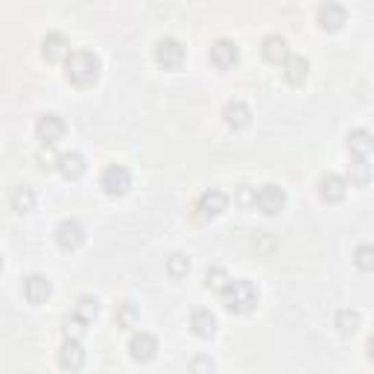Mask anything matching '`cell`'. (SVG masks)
Listing matches in <instances>:
<instances>
[{
    "label": "cell",
    "mask_w": 374,
    "mask_h": 374,
    "mask_svg": "<svg viewBox=\"0 0 374 374\" xmlns=\"http://www.w3.org/2000/svg\"><path fill=\"white\" fill-rule=\"evenodd\" d=\"M100 71H103V62L91 50H73L68 56V62H64V76H68V82L79 85V88H91L97 79H100Z\"/></svg>",
    "instance_id": "1"
},
{
    "label": "cell",
    "mask_w": 374,
    "mask_h": 374,
    "mask_svg": "<svg viewBox=\"0 0 374 374\" xmlns=\"http://www.w3.org/2000/svg\"><path fill=\"white\" fill-rule=\"evenodd\" d=\"M223 304H225V310L228 313H234V316H246L251 313L258 307V287L251 281H231L225 292H223Z\"/></svg>",
    "instance_id": "2"
},
{
    "label": "cell",
    "mask_w": 374,
    "mask_h": 374,
    "mask_svg": "<svg viewBox=\"0 0 374 374\" xmlns=\"http://www.w3.org/2000/svg\"><path fill=\"white\" fill-rule=\"evenodd\" d=\"M152 56H155L158 68H164V71H179L182 64H184L187 50H184V44H182L179 38L164 36V38L155 41V47H152Z\"/></svg>",
    "instance_id": "3"
},
{
    "label": "cell",
    "mask_w": 374,
    "mask_h": 374,
    "mask_svg": "<svg viewBox=\"0 0 374 374\" xmlns=\"http://www.w3.org/2000/svg\"><path fill=\"white\" fill-rule=\"evenodd\" d=\"M225 208H228V196L223 190H216V187H211V190H205L199 199H196V219H199V223L216 219L225 214Z\"/></svg>",
    "instance_id": "4"
},
{
    "label": "cell",
    "mask_w": 374,
    "mask_h": 374,
    "mask_svg": "<svg viewBox=\"0 0 374 374\" xmlns=\"http://www.w3.org/2000/svg\"><path fill=\"white\" fill-rule=\"evenodd\" d=\"M100 187L108 196H123L132 187V173L123 167V164H108L100 175Z\"/></svg>",
    "instance_id": "5"
},
{
    "label": "cell",
    "mask_w": 374,
    "mask_h": 374,
    "mask_svg": "<svg viewBox=\"0 0 374 374\" xmlns=\"http://www.w3.org/2000/svg\"><path fill=\"white\" fill-rule=\"evenodd\" d=\"M287 208V193L278 184H263L258 190V211L266 216H278Z\"/></svg>",
    "instance_id": "6"
},
{
    "label": "cell",
    "mask_w": 374,
    "mask_h": 374,
    "mask_svg": "<svg viewBox=\"0 0 374 374\" xmlns=\"http://www.w3.org/2000/svg\"><path fill=\"white\" fill-rule=\"evenodd\" d=\"M64 132H68V126H64V120L59 114H41L38 123H36V135L44 147H53L59 144V140L64 138Z\"/></svg>",
    "instance_id": "7"
},
{
    "label": "cell",
    "mask_w": 374,
    "mask_h": 374,
    "mask_svg": "<svg viewBox=\"0 0 374 374\" xmlns=\"http://www.w3.org/2000/svg\"><path fill=\"white\" fill-rule=\"evenodd\" d=\"M240 62V47L231 38H216L211 44V64L219 71H231Z\"/></svg>",
    "instance_id": "8"
},
{
    "label": "cell",
    "mask_w": 374,
    "mask_h": 374,
    "mask_svg": "<svg viewBox=\"0 0 374 374\" xmlns=\"http://www.w3.org/2000/svg\"><path fill=\"white\" fill-rule=\"evenodd\" d=\"M71 41H68V36L64 32H47L44 36V41H41V56L47 59V62H68V56H71Z\"/></svg>",
    "instance_id": "9"
},
{
    "label": "cell",
    "mask_w": 374,
    "mask_h": 374,
    "mask_svg": "<svg viewBox=\"0 0 374 374\" xmlns=\"http://www.w3.org/2000/svg\"><path fill=\"white\" fill-rule=\"evenodd\" d=\"M158 354V339L147 334V331H140V334H132L129 339V357L135 360V362H149V360H155Z\"/></svg>",
    "instance_id": "10"
},
{
    "label": "cell",
    "mask_w": 374,
    "mask_h": 374,
    "mask_svg": "<svg viewBox=\"0 0 374 374\" xmlns=\"http://www.w3.org/2000/svg\"><path fill=\"white\" fill-rule=\"evenodd\" d=\"M316 21H319V27H322L325 32H339V29H342V24L348 21V12H345L342 3H334V0H327V3L319 6Z\"/></svg>",
    "instance_id": "11"
},
{
    "label": "cell",
    "mask_w": 374,
    "mask_h": 374,
    "mask_svg": "<svg viewBox=\"0 0 374 374\" xmlns=\"http://www.w3.org/2000/svg\"><path fill=\"white\" fill-rule=\"evenodd\" d=\"M56 243L64 249V251H73L85 243V228L76 223V219H62L59 228H56Z\"/></svg>",
    "instance_id": "12"
},
{
    "label": "cell",
    "mask_w": 374,
    "mask_h": 374,
    "mask_svg": "<svg viewBox=\"0 0 374 374\" xmlns=\"http://www.w3.org/2000/svg\"><path fill=\"white\" fill-rule=\"evenodd\" d=\"M53 295V284L44 275H27L24 278V299L29 304H44Z\"/></svg>",
    "instance_id": "13"
},
{
    "label": "cell",
    "mask_w": 374,
    "mask_h": 374,
    "mask_svg": "<svg viewBox=\"0 0 374 374\" xmlns=\"http://www.w3.org/2000/svg\"><path fill=\"white\" fill-rule=\"evenodd\" d=\"M223 120H225L228 129L240 132V129H246L251 123V108L243 100H228L225 108H223Z\"/></svg>",
    "instance_id": "14"
},
{
    "label": "cell",
    "mask_w": 374,
    "mask_h": 374,
    "mask_svg": "<svg viewBox=\"0 0 374 374\" xmlns=\"http://www.w3.org/2000/svg\"><path fill=\"white\" fill-rule=\"evenodd\" d=\"M348 193V182L342 179V175L336 173H327L319 179V196H322L325 202H342Z\"/></svg>",
    "instance_id": "15"
},
{
    "label": "cell",
    "mask_w": 374,
    "mask_h": 374,
    "mask_svg": "<svg viewBox=\"0 0 374 374\" xmlns=\"http://www.w3.org/2000/svg\"><path fill=\"white\" fill-rule=\"evenodd\" d=\"M59 366L64 371H79L85 366V348L79 339H64V345L59 351Z\"/></svg>",
    "instance_id": "16"
},
{
    "label": "cell",
    "mask_w": 374,
    "mask_h": 374,
    "mask_svg": "<svg viewBox=\"0 0 374 374\" xmlns=\"http://www.w3.org/2000/svg\"><path fill=\"white\" fill-rule=\"evenodd\" d=\"M260 53H263V59L272 62V64H284L290 59V47H287V38L284 36H266L260 41Z\"/></svg>",
    "instance_id": "17"
},
{
    "label": "cell",
    "mask_w": 374,
    "mask_h": 374,
    "mask_svg": "<svg viewBox=\"0 0 374 374\" xmlns=\"http://www.w3.org/2000/svg\"><path fill=\"white\" fill-rule=\"evenodd\" d=\"M281 73H284V79H287L290 85H304L307 76H310V62H307L304 56L290 53V59L281 64Z\"/></svg>",
    "instance_id": "18"
},
{
    "label": "cell",
    "mask_w": 374,
    "mask_h": 374,
    "mask_svg": "<svg viewBox=\"0 0 374 374\" xmlns=\"http://www.w3.org/2000/svg\"><path fill=\"white\" fill-rule=\"evenodd\" d=\"M374 149V135L369 129H351L348 132V152L354 158H369Z\"/></svg>",
    "instance_id": "19"
},
{
    "label": "cell",
    "mask_w": 374,
    "mask_h": 374,
    "mask_svg": "<svg viewBox=\"0 0 374 374\" xmlns=\"http://www.w3.org/2000/svg\"><path fill=\"white\" fill-rule=\"evenodd\" d=\"M56 170L68 182H73V179H79V175L85 173V158L79 155V152H62V155L56 158Z\"/></svg>",
    "instance_id": "20"
},
{
    "label": "cell",
    "mask_w": 374,
    "mask_h": 374,
    "mask_svg": "<svg viewBox=\"0 0 374 374\" xmlns=\"http://www.w3.org/2000/svg\"><path fill=\"white\" fill-rule=\"evenodd\" d=\"M190 327L196 336L211 339L216 334V316L211 310H205V307H199V310H193V316H190Z\"/></svg>",
    "instance_id": "21"
},
{
    "label": "cell",
    "mask_w": 374,
    "mask_h": 374,
    "mask_svg": "<svg viewBox=\"0 0 374 374\" xmlns=\"http://www.w3.org/2000/svg\"><path fill=\"white\" fill-rule=\"evenodd\" d=\"M9 202H12V211H18V214H29L32 208H36V193H32V187L18 184L15 190H12V196H9Z\"/></svg>",
    "instance_id": "22"
},
{
    "label": "cell",
    "mask_w": 374,
    "mask_h": 374,
    "mask_svg": "<svg viewBox=\"0 0 374 374\" xmlns=\"http://www.w3.org/2000/svg\"><path fill=\"white\" fill-rule=\"evenodd\" d=\"M360 322H362V316L354 310V307H342V310L336 313V327H339V334H357L360 331Z\"/></svg>",
    "instance_id": "23"
},
{
    "label": "cell",
    "mask_w": 374,
    "mask_h": 374,
    "mask_svg": "<svg viewBox=\"0 0 374 374\" xmlns=\"http://www.w3.org/2000/svg\"><path fill=\"white\" fill-rule=\"evenodd\" d=\"M348 179L351 184H357V187H366L371 182V164L369 158H354L348 164Z\"/></svg>",
    "instance_id": "24"
},
{
    "label": "cell",
    "mask_w": 374,
    "mask_h": 374,
    "mask_svg": "<svg viewBox=\"0 0 374 374\" xmlns=\"http://www.w3.org/2000/svg\"><path fill=\"white\" fill-rule=\"evenodd\" d=\"M114 319H117V325H120V327H135V325H138V319H140L138 304H135V301H120V304H117Z\"/></svg>",
    "instance_id": "25"
},
{
    "label": "cell",
    "mask_w": 374,
    "mask_h": 374,
    "mask_svg": "<svg viewBox=\"0 0 374 374\" xmlns=\"http://www.w3.org/2000/svg\"><path fill=\"white\" fill-rule=\"evenodd\" d=\"M97 313H100V304H97V299H88V295H82V299L76 301V307H73V316L82 319L85 325H91L97 319Z\"/></svg>",
    "instance_id": "26"
},
{
    "label": "cell",
    "mask_w": 374,
    "mask_h": 374,
    "mask_svg": "<svg viewBox=\"0 0 374 374\" xmlns=\"http://www.w3.org/2000/svg\"><path fill=\"white\" fill-rule=\"evenodd\" d=\"M205 284H208V290H214V292L223 295L225 287L231 284V278H228V272L223 266H211V269H208V275H205Z\"/></svg>",
    "instance_id": "27"
},
{
    "label": "cell",
    "mask_w": 374,
    "mask_h": 374,
    "mask_svg": "<svg viewBox=\"0 0 374 374\" xmlns=\"http://www.w3.org/2000/svg\"><path fill=\"white\" fill-rule=\"evenodd\" d=\"M354 266L362 272H371L374 269V246L371 243H360L354 249Z\"/></svg>",
    "instance_id": "28"
},
{
    "label": "cell",
    "mask_w": 374,
    "mask_h": 374,
    "mask_svg": "<svg viewBox=\"0 0 374 374\" xmlns=\"http://www.w3.org/2000/svg\"><path fill=\"white\" fill-rule=\"evenodd\" d=\"M167 272L173 275V278H184V275L190 272V258L182 255V251H175V255L167 258Z\"/></svg>",
    "instance_id": "29"
},
{
    "label": "cell",
    "mask_w": 374,
    "mask_h": 374,
    "mask_svg": "<svg viewBox=\"0 0 374 374\" xmlns=\"http://www.w3.org/2000/svg\"><path fill=\"white\" fill-rule=\"evenodd\" d=\"M234 202L240 208H258V190L255 187H249V184H240L237 193H234Z\"/></svg>",
    "instance_id": "30"
},
{
    "label": "cell",
    "mask_w": 374,
    "mask_h": 374,
    "mask_svg": "<svg viewBox=\"0 0 374 374\" xmlns=\"http://www.w3.org/2000/svg\"><path fill=\"white\" fill-rule=\"evenodd\" d=\"M190 374H214V360L205 354H196L190 360Z\"/></svg>",
    "instance_id": "31"
},
{
    "label": "cell",
    "mask_w": 374,
    "mask_h": 374,
    "mask_svg": "<svg viewBox=\"0 0 374 374\" xmlns=\"http://www.w3.org/2000/svg\"><path fill=\"white\" fill-rule=\"evenodd\" d=\"M85 322H82V319H76V316H71V319H64V322H62V331H64V336H68V339H76V334H82L85 331Z\"/></svg>",
    "instance_id": "32"
},
{
    "label": "cell",
    "mask_w": 374,
    "mask_h": 374,
    "mask_svg": "<svg viewBox=\"0 0 374 374\" xmlns=\"http://www.w3.org/2000/svg\"><path fill=\"white\" fill-rule=\"evenodd\" d=\"M369 360L374 362V334H371V339H369Z\"/></svg>",
    "instance_id": "33"
}]
</instances>
